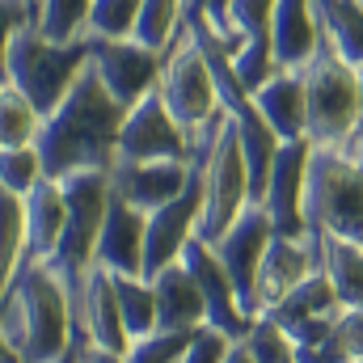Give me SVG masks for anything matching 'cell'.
<instances>
[{
    "mask_svg": "<svg viewBox=\"0 0 363 363\" xmlns=\"http://www.w3.org/2000/svg\"><path fill=\"white\" fill-rule=\"evenodd\" d=\"M123 123H127V106L106 89L89 55L68 97L43 118L34 148L43 152L47 178H68L81 169H114Z\"/></svg>",
    "mask_w": 363,
    "mask_h": 363,
    "instance_id": "6da1fadb",
    "label": "cell"
},
{
    "mask_svg": "<svg viewBox=\"0 0 363 363\" xmlns=\"http://www.w3.org/2000/svg\"><path fill=\"white\" fill-rule=\"evenodd\" d=\"M0 347L26 363H60L77 351V304L68 279L47 262H26L0 287Z\"/></svg>",
    "mask_w": 363,
    "mask_h": 363,
    "instance_id": "7a4b0ae2",
    "label": "cell"
},
{
    "mask_svg": "<svg viewBox=\"0 0 363 363\" xmlns=\"http://www.w3.org/2000/svg\"><path fill=\"white\" fill-rule=\"evenodd\" d=\"M304 220L308 233H325L363 250V144L355 135L342 144H313Z\"/></svg>",
    "mask_w": 363,
    "mask_h": 363,
    "instance_id": "3957f363",
    "label": "cell"
},
{
    "mask_svg": "<svg viewBox=\"0 0 363 363\" xmlns=\"http://www.w3.org/2000/svg\"><path fill=\"white\" fill-rule=\"evenodd\" d=\"M89 55H93L89 38L60 47V43L43 38L38 30H21V34L4 38L0 77H4V85L26 93L43 114H51L68 97V89L77 85V77L85 72Z\"/></svg>",
    "mask_w": 363,
    "mask_h": 363,
    "instance_id": "277c9868",
    "label": "cell"
},
{
    "mask_svg": "<svg viewBox=\"0 0 363 363\" xmlns=\"http://www.w3.org/2000/svg\"><path fill=\"white\" fill-rule=\"evenodd\" d=\"M254 207V174L250 157L241 144V131L233 114H220V127L207 148V169H203V216H199V241L216 245L245 211Z\"/></svg>",
    "mask_w": 363,
    "mask_h": 363,
    "instance_id": "5b68a950",
    "label": "cell"
},
{
    "mask_svg": "<svg viewBox=\"0 0 363 363\" xmlns=\"http://www.w3.org/2000/svg\"><path fill=\"white\" fill-rule=\"evenodd\" d=\"M304 93H308V144H342L363 123L359 68L342 60L325 38L304 64Z\"/></svg>",
    "mask_w": 363,
    "mask_h": 363,
    "instance_id": "8992f818",
    "label": "cell"
},
{
    "mask_svg": "<svg viewBox=\"0 0 363 363\" xmlns=\"http://www.w3.org/2000/svg\"><path fill=\"white\" fill-rule=\"evenodd\" d=\"M60 186L68 199V228L47 267H55L72 287L97 262V237H101V224L114 203V182H110V169H81V174L60 178Z\"/></svg>",
    "mask_w": 363,
    "mask_h": 363,
    "instance_id": "52a82bcc",
    "label": "cell"
},
{
    "mask_svg": "<svg viewBox=\"0 0 363 363\" xmlns=\"http://www.w3.org/2000/svg\"><path fill=\"white\" fill-rule=\"evenodd\" d=\"M161 97H165V106H169V114L178 118V127L190 135V140H199L220 114H224V106H220V89H216V77H211V64H207V55H203V47H199V38L190 34V26L178 34V43L169 47V55H165V72H161Z\"/></svg>",
    "mask_w": 363,
    "mask_h": 363,
    "instance_id": "ba28073f",
    "label": "cell"
},
{
    "mask_svg": "<svg viewBox=\"0 0 363 363\" xmlns=\"http://www.w3.org/2000/svg\"><path fill=\"white\" fill-rule=\"evenodd\" d=\"M199 140H190L169 114L161 89H152L140 106L127 110L123 135H118V161H194Z\"/></svg>",
    "mask_w": 363,
    "mask_h": 363,
    "instance_id": "9c48e42d",
    "label": "cell"
},
{
    "mask_svg": "<svg viewBox=\"0 0 363 363\" xmlns=\"http://www.w3.org/2000/svg\"><path fill=\"white\" fill-rule=\"evenodd\" d=\"M89 47H93L97 77L106 81V89L114 93L127 110L140 106L148 93L161 85L165 51H152L140 38H89Z\"/></svg>",
    "mask_w": 363,
    "mask_h": 363,
    "instance_id": "30bf717a",
    "label": "cell"
},
{
    "mask_svg": "<svg viewBox=\"0 0 363 363\" xmlns=\"http://www.w3.org/2000/svg\"><path fill=\"white\" fill-rule=\"evenodd\" d=\"M274 237H279L274 220L267 216V207L254 203V207L211 245L216 258H220V267L233 279V287H237V296H241V304H245L250 317H258V313H254V287H258V271H262V258H267V250H271Z\"/></svg>",
    "mask_w": 363,
    "mask_h": 363,
    "instance_id": "8fae6325",
    "label": "cell"
},
{
    "mask_svg": "<svg viewBox=\"0 0 363 363\" xmlns=\"http://www.w3.org/2000/svg\"><path fill=\"white\" fill-rule=\"evenodd\" d=\"M72 304H77V342H93L106 351L127 355L131 351V334L118 308V287L114 274L93 267L72 283Z\"/></svg>",
    "mask_w": 363,
    "mask_h": 363,
    "instance_id": "7c38bea8",
    "label": "cell"
},
{
    "mask_svg": "<svg viewBox=\"0 0 363 363\" xmlns=\"http://www.w3.org/2000/svg\"><path fill=\"white\" fill-rule=\"evenodd\" d=\"M308 157H313V144L308 140H287L279 144L271 165V178L262 190V203L267 216L274 220V228L283 237H304L308 233V220H304V186H308Z\"/></svg>",
    "mask_w": 363,
    "mask_h": 363,
    "instance_id": "4fadbf2b",
    "label": "cell"
},
{
    "mask_svg": "<svg viewBox=\"0 0 363 363\" xmlns=\"http://www.w3.org/2000/svg\"><path fill=\"white\" fill-rule=\"evenodd\" d=\"M178 262L194 274V283L203 287V300H207V325H216V330H224L228 338H237V342H241V338L250 334L254 317L245 313V304H241V296H237V287H233L228 271L220 267L216 250H211L207 241L190 237V245L182 250Z\"/></svg>",
    "mask_w": 363,
    "mask_h": 363,
    "instance_id": "5bb4252c",
    "label": "cell"
},
{
    "mask_svg": "<svg viewBox=\"0 0 363 363\" xmlns=\"http://www.w3.org/2000/svg\"><path fill=\"white\" fill-rule=\"evenodd\" d=\"M313 271H321V254L313 245V237H274L267 258H262V271H258V287H254V313H271L279 308L304 279Z\"/></svg>",
    "mask_w": 363,
    "mask_h": 363,
    "instance_id": "9a60e30c",
    "label": "cell"
},
{
    "mask_svg": "<svg viewBox=\"0 0 363 363\" xmlns=\"http://www.w3.org/2000/svg\"><path fill=\"white\" fill-rule=\"evenodd\" d=\"M194 174V161H114L110 182H114V194L127 199L131 207L140 211H161L178 199L182 190L190 186Z\"/></svg>",
    "mask_w": 363,
    "mask_h": 363,
    "instance_id": "2e32d148",
    "label": "cell"
},
{
    "mask_svg": "<svg viewBox=\"0 0 363 363\" xmlns=\"http://www.w3.org/2000/svg\"><path fill=\"white\" fill-rule=\"evenodd\" d=\"M144 245H148V211L131 207L127 199L114 194L110 216L97 237V262L110 274H140L144 279Z\"/></svg>",
    "mask_w": 363,
    "mask_h": 363,
    "instance_id": "e0dca14e",
    "label": "cell"
},
{
    "mask_svg": "<svg viewBox=\"0 0 363 363\" xmlns=\"http://www.w3.org/2000/svg\"><path fill=\"white\" fill-rule=\"evenodd\" d=\"M254 106L262 110L267 127L287 140H308V93H304V68H279L262 89H254Z\"/></svg>",
    "mask_w": 363,
    "mask_h": 363,
    "instance_id": "ac0fdd59",
    "label": "cell"
},
{
    "mask_svg": "<svg viewBox=\"0 0 363 363\" xmlns=\"http://www.w3.org/2000/svg\"><path fill=\"white\" fill-rule=\"evenodd\" d=\"M271 47L279 68H304L313 60V51L321 47V26H317L313 0H274Z\"/></svg>",
    "mask_w": 363,
    "mask_h": 363,
    "instance_id": "d6986e66",
    "label": "cell"
},
{
    "mask_svg": "<svg viewBox=\"0 0 363 363\" xmlns=\"http://www.w3.org/2000/svg\"><path fill=\"white\" fill-rule=\"evenodd\" d=\"M26 216H30V258L26 262H51L68 228V199H64L60 178H43L26 194Z\"/></svg>",
    "mask_w": 363,
    "mask_h": 363,
    "instance_id": "ffe728a7",
    "label": "cell"
},
{
    "mask_svg": "<svg viewBox=\"0 0 363 363\" xmlns=\"http://www.w3.org/2000/svg\"><path fill=\"white\" fill-rule=\"evenodd\" d=\"M157 287V304H161V330H174V334H194L207 325V300H203V287L194 283V274L186 271L182 262L165 267V271L152 279Z\"/></svg>",
    "mask_w": 363,
    "mask_h": 363,
    "instance_id": "44dd1931",
    "label": "cell"
},
{
    "mask_svg": "<svg viewBox=\"0 0 363 363\" xmlns=\"http://www.w3.org/2000/svg\"><path fill=\"white\" fill-rule=\"evenodd\" d=\"M317 254H321V271L330 274L342 308H363V250L351 241L325 237V233H308Z\"/></svg>",
    "mask_w": 363,
    "mask_h": 363,
    "instance_id": "7402d4cb",
    "label": "cell"
},
{
    "mask_svg": "<svg viewBox=\"0 0 363 363\" xmlns=\"http://www.w3.org/2000/svg\"><path fill=\"white\" fill-rule=\"evenodd\" d=\"M30 258V216H26V194L0 190V287L13 283L17 271Z\"/></svg>",
    "mask_w": 363,
    "mask_h": 363,
    "instance_id": "603a6c76",
    "label": "cell"
},
{
    "mask_svg": "<svg viewBox=\"0 0 363 363\" xmlns=\"http://www.w3.org/2000/svg\"><path fill=\"white\" fill-rule=\"evenodd\" d=\"M114 287H118V308H123V321H127L131 342L157 334V330H161V304H157V287H152V279H140V274H114Z\"/></svg>",
    "mask_w": 363,
    "mask_h": 363,
    "instance_id": "cb8c5ba5",
    "label": "cell"
},
{
    "mask_svg": "<svg viewBox=\"0 0 363 363\" xmlns=\"http://www.w3.org/2000/svg\"><path fill=\"white\" fill-rule=\"evenodd\" d=\"M43 110L13 85H0V148H34L43 131Z\"/></svg>",
    "mask_w": 363,
    "mask_h": 363,
    "instance_id": "d4e9b609",
    "label": "cell"
},
{
    "mask_svg": "<svg viewBox=\"0 0 363 363\" xmlns=\"http://www.w3.org/2000/svg\"><path fill=\"white\" fill-rule=\"evenodd\" d=\"M34 13H38V34L60 47L89 38L93 0H34Z\"/></svg>",
    "mask_w": 363,
    "mask_h": 363,
    "instance_id": "484cf974",
    "label": "cell"
},
{
    "mask_svg": "<svg viewBox=\"0 0 363 363\" xmlns=\"http://www.w3.org/2000/svg\"><path fill=\"white\" fill-rule=\"evenodd\" d=\"M363 359V308H342L334 330L304 351L300 363H359Z\"/></svg>",
    "mask_w": 363,
    "mask_h": 363,
    "instance_id": "4316f807",
    "label": "cell"
},
{
    "mask_svg": "<svg viewBox=\"0 0 363 363\" xmlns=\"http://www.w3.org/2000/svg\"><path fill=\"white\" fill-rule=\"evenodd\" d=\"M186 30V0H144V13H140V30L135 38L152 51H165L178 43V34Z\"/></svg>",
    "mask_w": 363,
    "mask_h": 363,
    "instance_id": "83f0119b",
    "label": "cell"
},
{
    "mask_svg": "<svg viewBox=\"0 0 363 363\" xmlns=\"http://www.w3.org/2000/svg\"><path fill=\"white\" fill-rule=\"evenodd\" d=\"M241 342L250 347V355L258 363H300V347L291 342V334L274 321L271 313L254 317V325H250V334Z\"/></svg>",
    "mask_w": 363,
    "mask_h": 363,
    "instance_id": "f1b7e54d",
    "label": "cell"
},
{
    "mask_svg": "<svg viewBox=\"0 0 363 363\" xmlns=\"http://www.w3.org/2000/svg\"><path fill=\"white\" fill-rule=\"evenodd\" d=\"M233 72H237V81L245 85V89H262L267 81H271L274 72H279V60H274V47H271V34H262V38H245L233 55Z\"/></svg>",
    "mask_w": 363,
    "mask_h": 363,
    "instance_id": "f546056e",
    "label": "cell"
},
{
    "mask_svg": "<svg viewBox=\"0 0 363 363\" xmlns=\"http://www.w3.org/2000/svg\"><path fill=\"white\" fill-rule=\"evenodd\" d=\"M144 0H93L89 38H135Z\"/></svg>",
    "mask_w": 363,
    "mask_h": 363,
    "instance_id": "4dcf8cb0",
    "label": "cell"
},
{
    "mask_svg": "<svg viewBox=\"0 0 363 363\" xmlns=\"http://www.w3.org/2000/svg\"><path fill=\"white\" fill-rule=\"evenodd\" d=\"M43 178H47V165L38 148H0V190L30 194Z\"/></svg>",
    "mask_w": 363,
    "mask_h": 363,
    "instance_id": "1f68e13d",
    "label": "cell"
},
{
    "mask_svg": "<svg viewBox=\"0 0 363 363\" xmlns=\"http://www.w3.org/2000/svg\"><path fill=\"white\" fill-rule=\"evenodd\" d=\"M194 334H174V330H157L140 342H131L127 363H182L186 347H190Z\"/></svg>",
    "mask_w": 363,
    "mask_h": 363,
    "instance_id": "d6a6232c",
    "label": "cell"
},
{
    "mask_svg": "<svg viewBox=\"0 0 363 363\" xmlns=\"http://www.w3.org/2000/svg\"><path fill=\"white\" fill-rule=\"evenodd\" d=\"M271 17H274V0H228V21L241 34V43L271 34Z\"/></svg>",
    "mask_w": 363,
    "mask_h": 363,
    "instance_id": "836d02e7",
    "label": "cell"
},
{
    "mask_svg": "<svg viewBox=\"0 0 363 363\" xmlns=\"http://www.w3.org/2000/svg\"><path fill=\"white\" fill-rule=\"evenodd\" d=\"M233 342H237V338H228L224 330L203 325V330H194V338H190V347H186L182 363H224L228 359V351H233Z\"/></svg>",
    "mask_w": 363,
    "mask_h": 363,
    "instance_id": "e575fe53",
    "label": "cell"
},
{
    "mask_svg": "<svg viewBox=\"0 0 363 363\" xmlns=\"http://www.w3.org/2000/svg\"><path fill=\"white\" fill-rule=\"evenodd\" d=\"M77 363H127V355L106 351V347H93V342H77Z\"/></svg>",
    "mask_w": 363,
    "mask_h": 363,
    "instance_id": "d590c367",
    "label": "cell"
},
{
    "mask_svg": "<svg viewBox=\"0 0 363 363\" xmlns=\"http://www.w3.org/2000/svg\"><path fill=\"white\" fill-rule=\"evenodd\" d=\"M224 363H258L254 355H250V347L245 342H233V351H228V359Z\"/></svg>",
    "mask_w": 363,
    "mask_h": 363,
    "instance_id": "8d00e7d4",
    "label": "cell"
},
{
    "mask_svg": "<svg viewBox=\"0 0 363 363\" xmlns=\"http://www.w3.org/2000/svg\"><path fill=\"white\" fill-rule=\"evenodd\" d=\"M60 363H77V351H72V355H64V359H60Z\"/></svg>",
    "mask_w": 363,
    "mask_h": 363,
    "instance_id": "74e56055",
    "label": "cell"
},
{
    "mask_svg": "<svg viewBox=\"0 0 363 363\" xmlns=\"http://www.w3.org/2000/svg\"><path fill=\"white\" fill-rule=\"evenodd\" d=\"M359 89H363V68H359Z\"/></svg>",
    "mask_w": 363,
    "mask_h": 363,
    "instance_id": "f35d334b",
    "label": "cell"
},
{
    "mask_svg": "<svg viewBox=\"0 0 363 363\" xmlns=\"http://www.w3.org/2000/svg\"><path fill=\"white\" fill-rule=\"evenodd\" d=\"M359 363H363V359H359Z\"/></svg>",
    "mask_w": 363,
    "mask_h": 363,
    "instance_id": "ab89813d",
    "label": "cell"
}]
</instances>
